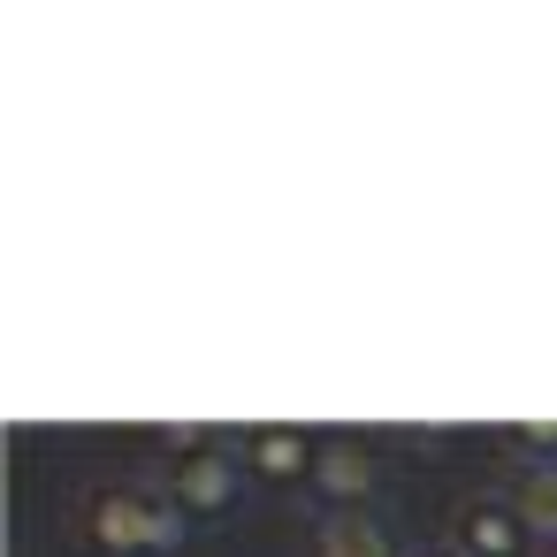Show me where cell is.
Returning a JSON list of instances; mask_svg holds the SVG:
<instances>
[{
  "mask_svg": "<svg viewBox=\"0 0 557 557\" xmlns=\"http://www.w3.org/2000/svg\"><path fill=\"white\" fill-rule=\"evenodd\" d=\"M77 527L100 557H161L176 549L184 534V504L169 496V481H138V473H115V481H92L85 504H77Z\"/></svg>",
  "mask_w": 557,
  "mask_h": 557,
  "instance_id": "obj_1",
  "label": "cell"
},
{
  "mask_svg": "<svg viewBox=\"0 0 557 557\" xmlns=\"http://www.w3.org/2000/svg\"><path fill=\"white\" fill-rule=\"evenodd\" d=\"M161 481H169V496L184 504V519H214V511H230L237 488H245V443H230V435H176Z\"/></svg>",
  "mask_w": 557,
  "mask_h": 557,
  "instance_id": "obj_2",
  "label": "cell"
},
{
  "mask_svg": "<svg viewBox=\"0 0 557 557\" xmlns=\"http://www.w3.org/2000/svg\"><path fill=\"white\" fill-rule=\"evenodd\" d=\"M374 481H382V458H374L367 435H321V458H313V481H306V496L321 504V519L374 511Z\"/></svg>",
  "mask_w": 557,
  "mask_h": 557,
  "instance_id": "obj_3",
  "label": "cell"
},
{
  "mask_svg": "<svg viewBox=\"0 0 557 557\" xmlns=\"http://www.w3.org/2000/svg\"><path fill=\"white\" fill-rule=\"evenodd\" d=\"M450 542L466 557H534V527L519 519V504L504 488H466L450 511Z\"/></svg>",
  "mask_w": 557,
  "mask_h": 557,
  "instance_id": "obj_4",
  "label": "cell"
},
{
  "mask_svg": "<svg viewBox=\"0 0 557 557\" xmlns=\"http://www.w3.org/2000/svg\"><path fill=\"white\" fill-rule=\"evenodd\" d=\"M313 458H321V435H306V428H252L245 435V473L268 488L313 481Z\"/></svg>",
  "mask_w": 557,
  "mask_h": 557,
  "instance_id": "obj_5",
  "label": "cell"
},
{
  "mask_svg": "<svg viewBox=\"0 0 557 557\" xmlns=\"http://www.w3.org/2000/svg\"><path fill=\"white\" fill-rule=\"evenodd\" d=\"M306 557H405V549H397V527L382 511H336V519L313 527Z\"/></svg>",
  "mask_w": 557,
  "mask_h": 557,
  "instance_id": "obj_6",
  "label": "cell"
},
{
  "mask_svg": "<svg viewBox=\"0 0 557 557\" xmlns=\"http://www.w3.org/2000/svg\"><path fill=\"white\" fill-rule=\"evenodd\" d=\"M504 496L519 504V519L534 527V542H557V458H511Z\"/></svg>",
  "mask_w": 557,
  "mask_h": 557,
  "instance_id": "obj_7",
  "label": "cell"
},
{
  "mask_svg": "<svg viewBox=\"0 0 557 557\" xmlns=\"http://www.w3.org/2000/svg\"><path fill=\"white\" fill-rule=\"evenodd\" d=\"M405 557H466L458 542H420V549H405Z\"/></svg>",
  "mask_w": 557,
  "mask_h": 557,
  "instance_id": "obj_8",
  "label": "cell"
}]
</instances>
